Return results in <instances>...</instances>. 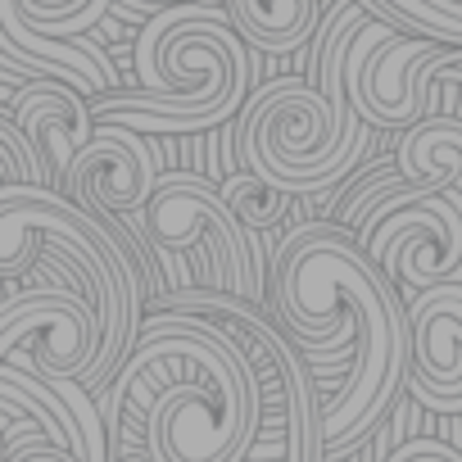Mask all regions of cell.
<instances>
[{"instance_id": "cell-1", "label": "cell", "mask_w": 462, "mask_h": 462, "mask_svg": "<svg viewBox=\"0 0 462 462\" xmlns=\"http://www.w3.org/2000/svg\"><path fill=\"white\" fill-rule=\"evenodd\" d=\"M277 327L304 358L349 349L345 385L322 403L327 457L340 462L367 444V430L394 408L412 367V322L399 286L340 222H304L273 263Z\"/></svg>"}, {"instance_id": "cell-2", "label": "cell", "mask_w": 462, "mask_h": 462, "mask_svg": "<svg viewBox=\"0 0 462 462\" xmlns=\"http://www.w3.org/2000/svg\"><path fill=\"white\" fill-rule=\"evenodd\" d=\"M114 462H250L268 417L250 349L204 313H150L100 394Z\"/></svg>"}, {"instance_id": "cell-3", "label": "cell", "mask_w": 462, "mask_h": 462, "mask_svg": "<svg viewBox=\"0 0 462 462\" xmlns=\"http://www.w3.org/2000/svg\"><path fill=\"white\" fill-rule=\"evenodd\" d=\"M376 14L358 0H340L327 10L318 32L313 82L277 78L250 96L241 109L236 145L241 163L291 195H318L345 181L372 150V123L354 109L345 87V60L354 37Z\"/></svg>"}, {"instance_id": "cell-4", "label": "cell", "mask_w": 462, "mask_h": 462, "mask_svg": "<svg viewBox=\"0 0 462 462\" xmlns=\"http://www.w3.org/2000/svg\"><path fill=\"white\" fill-rule=\"evenodd\" d=\"M141 91H109L91 100L96 123H123L145 136H195L250 105L254 51L226 10L168 5L145 19L136 37Z\"/></svg>"}, {"instance_id": "cell-5", "label": "cell", "mask_w": 462, "mask_h": 462, "mask_svg": "<svg viewBox=\"0 0 462 462\" xmlns=\"http://www.w3.org/2000/svg\"><path fill=\"white\" fill-rule=\"evenodd\" d=\"M42 245L64 250L91 282V304L105 322V349H100L91 390L109 385L123 358L132 354V345L141 340L150 282L132 245L78 199L51 186H0V282L5 286L23 282Z\"/></svg>"}, {"instance_id": "cell-6", "label": "cell", "mask_w": 462, "mask_h": 462, "mask_svg": "<svg viewBox=\"0 0 462 462\" xmlns=\"http://www.w3.org/2000/svg\"><path fill=\"white\" fill-rule=\"evenodd\" d=\"M136 217H141L136 236L150 245L172 291L199 282L208 295H236L263 304V263L254 254L250 231L226 208L217 181L186 168L163 172L150 204Z\"/></svg>"}, {"instance_id": "cell-7", "label": "cell", "mask_w": 462, "mask_h": 462, "mask_svg": "<svg viewBox=\"0 0 462 462\" xmlns=\"http://www.w3.org/2000/svg\"><path fill=\"white\" fill-rule=\"evenodd\" d=\"M372 263L403 291L462 286V190L403 186L354 236Z\"/></svg>"}, {"instance_id": "cell-8", "label": "cell", "mask_w": 462, "mask_h": 462, "mask_svg": "<svg viewBox=\"0 0 462 462\" xmlns=\"http://www.w3.org/2000/svg\"><path fill=\"white\" fill-rule=\"evenodd\" d=\"M105 349V322L96 304L64 286L10 291L0 304V363L37 372L46 381L91 385Z\"/></svg>"}, {"instance_id": "cell-9", "label": "cell", "mask_w": 462, "mask_h": 462, "mask_svg": "<svg viewBox=\"0 0 462 462\" xmlns=\"http://www.w3.org/2000/svg\"><path fill=\"white\" fill-rule=\"evenodd\" d=\"M453 46L430 37H408L381 19H372L345 60V87L354 109L385 132H408L412 123L435 114V73Z\"/></svg>"}, {"instance_id": "cell-10", "label": "cell", "mask_w": 462, "mask_h": 462, "mask_svg": "<svg viewBox=\"0 0 462 462\" xmlns=\"http://www.w3.org/2000/svg\"><path fill=\"white\" fill-rule=\"evenodd\" d=\"M159 177L163 172H159V159H154L145 132L123 127V123H100L91 145L78 154V163H73V172H69L60 195H69L82 208H91L96 217H105L118 236L132 245V236L123 231V217H136L150 204ZM132 254L141 263L136 245H132ZM141 273H145V263H141Z\"/></svg>"}, {"instance_id": "cell-11", "label": "cell", "mask_w": 462, "mask_h": 462, "mask_svg": "<svg viewBox=\"0 0 462 462\" xmlns=\"http://www.w3.org/2000/svg\"><path fill=\"white\" fill-rule=\"evenodd\" d=\"M10 114L32 136V145L42 150V159L51 168V190H64L78 154L91 145V136L100 127L91 100L78 87H69V82L37 78V82H23V91L10 105Z\"/></svg>"}, {"instance_id": "cell-12", "label": "cell", "mask_w": 462, "mask_h": 462, "mask_svg": "<svg viewBox=\"0 0 462 462\" xmlns=\"http://www.w3.org/2000/svg\"><path fill=\"white\" fill-rule=\"evenodd\" d=\"M372 10V0H358ZM327 0H226V14L236 23V32L250 42V51L263 55H291L309 37L322 32ZM376 14V10H372Z\"/></svg>"}, {"instance_id": "cell-13", "label": "cell", "mask_w": 462, "mask_h": 462, "mask_svg": "<svg viewBox=\"0 0 462 462\" xmlns=\"http://www.w3.org/2000/svg\"><path fill=\"white\" fill-rule=\"evenodd\" d=\"M394 163L412 186L426 190H462V118L430 114L399 132Z\"/></svg>"}, {"instance_id": "cell-14", "label": "cell", "mask_w": 462, "mask_h": 462, "mask_svg": "<svg viewBox=\"0 0 462 462\" xmlns=\"http://www.w3.org/2000/svg\"><path fill=\"white\" fill-rule=\"evenodd\" d=\"M109 0H0V28H28L42 37H82L100 23Z\"/></svg>"}, {"instance_id": "cell-15", "label": "cell", "mask_w": 462, "mask_h": 462, "mask_svg": "<svg viewBox=\"0 0 462 462\" xmlns=\"http://www.w3.org/2000/svg\"><path fill=\"white\" fill-rule=\"evenodd\" d=\"M381 23L462 51V0H372Z\"/></svg>"}, {"instance_id": "cell-16", "label": "cell", "mask_w": 462, "mask_h": 462, "mask_svg": "<svg viewBox=\"0 0 462 462\" xmlns=\"http://www.w3.org/2000/svg\"><path fill=\"white\" fill-rule=\"evenodd\" d=\"M222 199H226V208L236 213V222L250 231V236H259V231L286 222L295 195L282 190V186H273L268 177L241 168V172H226V177H222Z\"/></svg>"}, {"instance_id": "cell-17", "label": "cell", "mask_w": 462, "mask_h": 462, "mask_svg": "<svg viewBox=\"0 0 462 462\" xmlns=\"http://www.w3.org/2000/svg\"><path fill=\"white\" fill-rule=\"evenodd\" d=\"M0 186H51V168L14 114H0Z\"/></svg>"}, {"instance_id": "cell-18", "label": "cell", "mask_w": 462, "mask_h": 462, "mask_svg": "<svg viewBox=\"0 0 462 462\" xmlns=\"http://www.w3.org/2000/svg\"><path fill=\"white\" fill-rule=\"evenodd\" d=\"M403 186H412V181L399 172V163H390V168H376V172H372V177H363V186H354V195L340 204V226L358 236V231L372 222V213H376V208H381L390 195H399Z\"/></svg>"}, {"instance_id": "cell-19", "label": "cell", "mask_w": 462, "mask_h": 462, "mask_svg": "<svg viewBox=\"0 0 462 462\" xmlns=\"http://www.w3.org/2000/svg\"><path fill=\"white\" fill-rule=\"evenodd\" d=\"M5 462H78V453L55 439H28L19 448H5Z\"/></svg>"}, {"instance_id": "cell-20", "label": "cell", "mask_w": 462, "mask_h": 462, "mask_svg": "<svg viewBox=\"0 0 462 462\" xmlns=\"http://www.w3.org/2000/svg\"><path fill=\"white\" fill-rule=\"evenodd\" d=\"M385 462H462L448 444H439V439H408V444H399Z\"/></svg>"}, {"instance_id": "cell-21", "label": "cell", "mask_w": 462, "mask_h": 462, "mask_svg": "<svg viewBox=\"0 0 462 462\" xmlns=\"http://www.w3.org/2000/svg\"><path fill=\"white\" fill-rule=\"evenodd\" d=\"M435 87H462V51H448V60L435 73Z\"/></svg>"}, {"instance_id": "cell-22", "label": "cell", "mask_w": 462, "mask_h": 462, "mask_svg": "<svg viewBox=\"0 0 462 462\" xmlns=\"http://www.w3.org/2000/svg\"><path fill=\"white\" fill-rule=\"evenodd\" d=\"M127 5H145V10H168V5H181V0H127Z\"/></svg>"}]
</instances>
